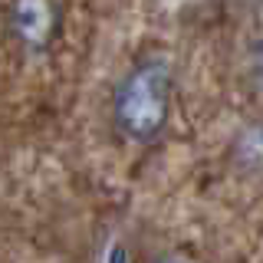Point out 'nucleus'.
Segmentation results:
<instances>
[{
	"mask_svg": "<svg viewBox=\"0 0 263 263\" xmlns=\"http://www.w3.org/2000/svg\"><path fill=\"white\" fill-rule=\"evenodd\" d=\"M171 63L161 56H148L119 82L112 99V119L115 128L132 142H152L168 122L171 109Z\"/></svg>",
	"mask_w": 263,
	"mask_h": 263,
	"instance_id": "nucleus-1",
	"label": "nucleus"
},
{
	"mask_svg": "<svg viewBox=\"0 0 263 263\" xmlns=\"http://www.w3.org/2000/svg\"><path fill=\"white\" fill-rule=\"evenodd\" d=\"M13 33L30 49H43L56 30V16L49 0H13Z\"/></svg>",
	"mask_w": 263,
	"mask_h": 263,
	"instance_id": "nucleus-2",
	"label": "nucleus"
},
{
	"mask_svg": "<svg viewBox=\"0 0 263 263\" xmlns=\"http://www.w3.org/2000/svg\"><path fill=\"white\" fill-rule=\"evenodd\" d=\"M234 152H237V161L247 164V168H263V122H253L237 135Z\"/></svg>",
	"mask_w": 263,
	"mask_h": 263,
	"instance_id": "nucleus-3",
	"label": "nucleus"
},
{
	"mask_svg": "<svg viewBox=\"0 0 263 263\" xmlns=\"http://www.w3.org/2000/svg\"><path fill=\"white\" fill-rule=\"evenodd\" d=\"M109 263H128L125 247H115V250H112V257H109Z\"/></svg>",
	"mask_w": 263,
	"mask_h": 263,
	"instance_id": "nucleus-4",
	"label": "nucleus"
},
{
	"mask_svg": "<svg viewBox=\"0 0 263 263\" xmlns=\"http://www.w3.org/2000/svg\"><path fill=\"white\" fill-rule=\"evenodd\" d=\"M164 263H175V260H164Z\"/></svg>",
	"mask_w": 263,
	"mask_h": 263,
	"instance_id": "nucleus-5",
	"label": "nucleus"
}]
</instances>
